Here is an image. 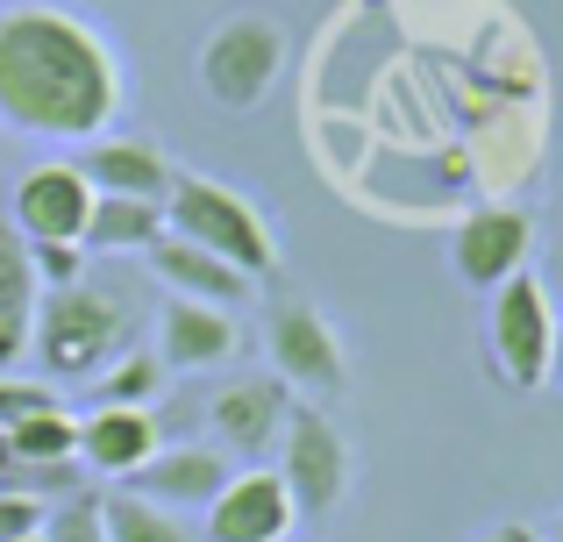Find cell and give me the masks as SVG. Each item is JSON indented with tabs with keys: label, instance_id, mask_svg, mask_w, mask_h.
<instances>
[{
	"label": "cell",
	"instance_id": "1",
	"mask_svg": "<svg viewBox=\"0 0 563 542\" xmlns=\"http://www.w3.org/2000/svg\"><path fill=\"white\" fill-rule=\"evenodd\" d=\"M122 114V57L57 0L0 8V129L36 143H93Z\"/></svg>",
	"mask_w": 563,
	"mask_h": 542
},
{
	"label": "cell",
	"instance_id": "2",
	"mask_svg": "<svg viewBox=\"0 0 563 542\" xmlns=\"http://www.w3.org/2000/svg\"><path fill=\"white\" fill-rule=\"evenodd\" d=\"M165 229L186 243H200V251L229 257L235 272L250 278H272L278 272V243L272 229H264V214L250 208V193H235V186L221 179H200V172H179L165 193Z\"/></svg>",
	"mask_w": 563,
	"mask_h": 542
},
{
	"label": "cell",
	"instance_id": "3",
	"mask_svg": "<svg viewBox=\"0 0 563 542\" xmlns=\"http://www.w3.org/2000/svg\"><path fill=\"white\" fill-rule=\"evenodd\" d=\"M278 71H286V22L264 8H235L207 29L200 43V93L221 114H250L272 100Z\"/></svg>",
	"mask_w": 563,
	"mask_h": 542
},
{
	"label": "cell",
	"instance_id": "4",
	"mask_svg": "<svg viewBox=\"0 0 563 542\" xmlns=\"http://www.w3.org/2000/svg\"><path fill=\"white\" fill-rule=\"evenodd\" d=\"M129 335V307L100 286H57L51 300L36 307V329H29V357L43 364L65 386H86V378L108 364V350Z\"/></svg>",
	"mask_w": 563,
	"mask_h": 542
},
{
	"label": "cell",
	"instance_id": "5",
	"mask_svg": "<svg viewBox=\"0 0 563 542\" xmlns=\"http://www.w3.org/2000/svg\"><path fill=\"white\" fill-rule=\"evenodd\" d=\"M485 357H493V378L507 392H542L550 386V357H556V307L550 286L536 272H514L507 286L485 292Z\"/></svg>",
	"mask_w": 563,
	"mask_h": 542
},
{
	"label": "cell",
	"instance_id": "6",
	"mask_svg": "<svg viewBox=\"0 0 563 542\" xmlns=\"http://www.w3.org/2000/svg\"><path fill=\"white\" fill-rule=\"evenodd\" d=\"M264 350H272V372L286 378V392H307V400H329V392L350 386V357L335 321L321 314L314 300L286 292V300L264 307Z\"/></svg>",
	"mask_w": 563,
	"mask_h": 542
},
{
	"label": "cell",
	"instance_id": "7",
	"mask_svg": "<svg viewBox=\"0 0 563 542\" xmlns=\"http://www.w3.org/2000/svg\"><path fill=\"white\" fill-rule=\"evenodd\" d=\"M278 478L292 493L300 521H329L350 500V443L321 407H292L286 435H278Z\"/></svg>",
	"mask_w": 563,
	"mask_h": 542
},
{
	"label": "cell",
	"instance_id": "8",
	"mask_svg": "<svg viewBox=\"0 0 563 542\" xmlns=\"http://www.w3.org/2000/svg\"><path fill=\"white\" fill-rule=\"evenodd\" d=\"M93 186H86L79 165L51 157V165H29L14 179V200H8V222L22 229L29 243H79L86 236V214H93Z\"/></svg>",
	"mask_w": 563,
	"mask_h": 542
},
{
	"label": "cell",
	"instance_id": "9",
	"mask_svg": "<svg viewBox=\"0 0 563 542\" xmlns=\"http://www.w3.org/2000/svg\"><path fill=\"white\" fill-rule=\"evenodd\" d=\"M528 251H536L528 208H471L464 222H456V236H450V272L464 278L471 292H493L528 265Z\"/></svg>",
	"mask_w": 563,
	"mask_h": 542
},
{
	"label": "cell",
	"instance_id": "10",
	"mask_svg": "<svg viewBox=\"0 0 563 542\" xmlns=\"http://www.w3.org/2000/svg\"><path fill=\"white\" fill-rule=\"evenodd\" d=\"M292 493L272 464H243L207 500V542H292Z\"/></svg>",
	"mask_w": 563,
	"mask_h": 542
},
{
	"label": "cell",
	"instance_id": "11",
	"mask_svg": "<svg viewBox=\"0 0 563 542\" xmlns=\"http://www.w3.org/2000/svg\"><path fill=\"white\" fill-rule=\"evenodd\" d=\"M286 414H292V392H286L278 372H243L207 400V421H214L221 450H229V457H250V464L286 435Z\"/></svg>",
	"mask_w": 563,
	"mask_h": 542
},
{
	"label": "cell",
	"instance_id": "12",
	"mask_svg": "<svg viewBox=\"0 0 563 542\" xmlns=\"http://www.w3.org/2000/svg\"><path fill=\"white\" fill-rule=\"evenodd\" d=\"M165 450L151 407H86L79 414V464L93 478H136Z\"/></svg>",
	"mask_w": 563,
	"mask_h": 542
},
{
	"label": "cell",
	"instance_id": "13",
	"mask_svg": "<svg viewBox=\"0 0 563 542\" xmlns=\"http://www.w3.org/2000/svg\"><path fill=\"white\" fill-rule=\"evenodd\" d=\"M243 329H235L229 307H207V300H179L172 292L165 314H157V357L165 372H207V364H229Z\"/></svg>",
	"mask_w": 563,
	"mask_h": 542
},
{
	"label": "cell",
	"instance_id": "14",
	"mask_svg": "<svg viewBox=\"0 0 563 542\" xmlns=\"http://www.w3.org/2000/svg\"><path fill=\"white\" fill-rule=\"evenodd\" d=\"M79 172H86V186L93 193H114V200H157L165 208V193H172V179H179V165H172L157 143H143V136H108V143H86V157H79Z\"/></svg>",
	"mask_w": 563,
	"mask_h": 542
},
{
	"label": "cell",
	"instance_id": "15",
	"mask_svg": "<svg viewBox=\"0 0 563 542\" xmlns=\"http://www.w3.org/2000/svg\"><path fill=\"white\" fill-rule=\"evenodd\" d=\"M151 272L165 278V286L179 292V300H207V307H229V314L250 300V292H257V278H250V272H235L229 257L200 251V243L172 236V229L151 243Z\"/></svg>",
	"mask_w": 563,
	"mask_h": 542
},
{
	"label": "cell",
	"instance_id": "16",
	"mask_svg": "<svg viewBox=\"0 0 563 542\" xmlns=\"http://www.w3.org/2000/svg\"><path fill=\"white\" fill-rule=\"evenodd\" d=\"M229 450H207V443H179V450H157L151 464H143L136 478H129V493H143V500H157V507H207L221 486H229Z\"/></svg>",
	"mask_w": 563,
	"mask_h": 542
},
{
	"label": "cell",
	"instance_id": "17",
	"mask_svg": "<svg viewBox=\"0 0 563 542\" xmlns=\"http://www.w3.org/2000/svg\"><path fill=\"white\" fill-rule=\"evenodd\" d=\"M36 307H43V278L29 265V236L0 214V372H14V364L29 357Z\"/></svg>",
	"mask_w": 563,
	"mask_h": 542
},
{
	"label": "cell",
	"instance_id": "18",
	"mask_svg": "<svg viewBox=\"0 0 563 542\" xmlns=\"http://www.w3.org/2000/svg\"><path fill=\"white\" fill-rule=\"evenodd\" d=\"M165 236V208L157 200H114L100 193L93 214H86V251H151V243Z\"/></svg>",
	"mask_w": 563,
	"mask_h": 542
},
{
	"label": "cell",
	"instance_id": "19",
	"mask_svg": "<svg viewBox=\"0 0 563 542\" xmlns=\"http://www.w3.org/2000/svg\"><path fill=\"white\" fill-rule=\"evenodd\" d=\"M165 357L157 350H122V357L108 364V372L86 378V407H151L157 392H165Z\"/></svg>",
	"mask_w": 563,
	"mask_h": 542
},
{
	"label": "cell",
	"instance_id": "20",
	"mask_svg": "<svg viewBox=\"0 0 563 542\" xmlns=\"http://www.w3.org/2000/svg\"><path fill=\"white\" fill-rule=\"evenodd\" d=\"M100 529H108V542H192L179 529V515L143 500V493H108L100 500Z\"/></svg>",
	"mask_w": 563,
	"mask_h": 542
},
{
	"label": "cell",
	"instance_id": "21",
	"mask_svg": "<svg viewBox=\"0 0 563 542\" xmlns=\"http://www.w3.org/2000/svg\"><path fill=\"white\" fill-rule=\"evenodd\" d=\"M8 443H14V464H57V457H79V414H65V407H43V414L14 421Z\"/></svg>",
	"mask_w": 563,
	"mask_h": 542
},
{
	"label": "cell",
	"instance_id": "22",
	"mask_svg": "<svg viewBox=\"0 0 563 542\" xmlns=\"http://www.w3.org/2000/svg\"><path fill=\"white\" fill-rule=\"evenodd\" d=\"M43 542H108V529H100V493L51 500V515H43Z\"/></svg>",
	"mask_w": 563,
	"mask_h": 542
},
{
	"label": "cell",
	"instance_id": "23",
	"mask_svg": "<svg viewBox=\"0 0 563 542\" xmlns=\"http://www.w3.org/2000/svg\"><path fill=\"white\" fill-rule=\"evenodd\" d=\"M29 265H36L43 286H79L86 278V243H29Z\"/></svg>",
	"mask_w": 563,
	"mask_h": 542
},
{
	"label": "cell",
	"instance_id": "24",
	"mask_svg": "<svg viewBox=\"0 0 563 542\" xmlns=\"http://www.w3.org/2000/svg\"><path fill=\"white\" fill-rule=\"evenodd\" d=\"M43 407H57V386H51V378H0V429L43 414Z\"/></svg>",
	"mask_w": 563,
	"mask_h": 542
},
{
	"label": "cell",
	"instance_id": "25",
	"mask_svg": "<svg viewBox=\"0 0 563 542\" xmlns=\"http://www.w3.org/2000/svg\"><path fill=\"white\" fill-rule=\"evenodd\" d=\"M43 515H51V507L29 500V493H0V542H29V535H43Z\"/></svg>",
	"mask_w": 563,
	"mask_h": 542
},
{
	"label": "cell",
	"instance_id": "26",
	"mask_svg": "<svg viewBox=\"0 0 563 542\" xmlns=\"http://www.w3.org/2000/svg\"><path fill=\"white\" fill-rule=\"evenodd\" d=\"M478 542H542V529H528V521H499V529H485Z\"/></svg>",
	"mask_w": 563,
	"mask_h": 542
},
{
	"label": "cell",
	"instance_id": "27",
	"mask_svg": "<svg viewBox=\"0 0 563 542\" xmlns=\"http://www.w3.org/2000/svg\"><path fill=\"white\" fill-rule=\"evenodd\" d=\"M8 464H14V443H8V429H0V478H8Z\"/></svg>",
	"mask_w": 563,
	"mask_h": 542
},
{
	"label": "cell",
	"instance_id": "28",
	"mask_svg": "<svg viewBox=\"0 0 563 542\" xmlns=\"http://www.w3.org/2000/svg\"><path fill=\"white\" fill-rule=\"evenodd\" d=\"M550 378H563V321H556V357H550Z\"/></svg>",
	"mask_w": 563,
	"mask_h": 542
},
{
	"label": "cell",
	"instance_id": "29",
	"mask_svg": "<svg viewBox=\"0 0 563 542\" xmlns=\"http://www.w3.org/2000/svg\"><path fill=\"white\" fill-rule=\"evenodd\" d=\"M542 542H563V521H556V529H550V535H542Z\"/></svg>",
	"mask_w": 563,
	"mask_h": 542
},
{
	"label": "cell",
	"instance_id": "30",
	"mask_svg": "<svg viewBox=\"0 0 563 542\" xmlns=\"http://www.w3.org/2000/svg\"><path fill=\"white\" fill-rule=\"evenodd\" d=\"M29 542H43V535H29Z\"/></svg>",
	"mask_w": 563,
	"mask_h": 542
}]
</instances>
